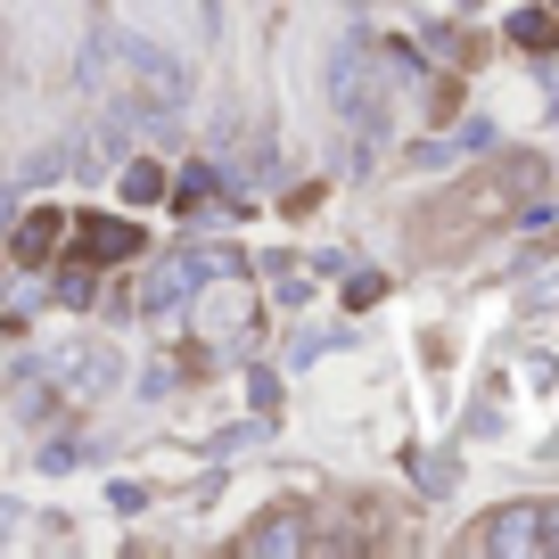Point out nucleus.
Returning a JSON list of instances; mask_svg holds the SVG:
<instances>
[{
	"label": "nucleus",
	"mask_w": 559,
	"mask_h": 559,
	"mask_svg": "<svg viewBox=\"0 0 559 559\" xmlns=\"http://www.w3.org/2000/svg\"><path fill=\"white\" fill-rule=\"evenodd\" d=\"M526 313H559V280H543L535 297H526Z\"/></svg>",
	"instance_id": "nucleus-16"
},
{
	"label": "nucleus",
	"mask_w": 559,
	"mask_h": 559,
	"mask_svg": "<svg viewBox=\"0 0 559 559\" xmlns=\"http://www.w3.org/2000/svg\"><path fill=\"white\" fill-rule=\"evenodd\" d=\"M223 263H230V247H174V255H157L148 280H140V313H174L206 280H223Z\"/></svg>",
	"instance_id": "nucleus-3"
},
{
	"label": "nucleus",
	"mask_w": 559,
	"mask_h": 559,
	"mask_svg": "<svg viewBox=\"0 0 559 559\" xmlns=\"http://www.w3.org/2000/svg\"><path fill=\"white\" fill-rule=\"evenodd\" d=\"M477 551H493V559H535V551H551V502H510V510H493V519L477 526Z\"/></svg>",
	"instance_id": "nucleus-4"
},
{
	"label": "nucleus",
	"mask_w": 559,
	"mask_h": 559,
	"mask_svg": "<svg viewBox=\"0 0 559 559\" xmlns=\"http://www.w3.org/2000/svg\"><path fill=\"white\" fill-rule=\"evenodd\" d=\"M116 198H123V214L157 206V198H165V165H157V157H132V165L116 174Z\"/></svg>",
	"instance_id": "nucleus-8"
},
{
	"label": "nucleus",
	"mask_w": 559,
	"mask_h": 559,
	"mask_svg": "<svg viewBox=\"0 0 559 559\" xmlns=\"http://www.w3.org/2000/svg\"><path fill=\"white\" fill-rule=\"evenodd\" d=\"M67 379H83V395H99V386L123 379V362H116V346H83V354H67Z\"/></svg>",
	"instance_id": "nucleus-10"
},
{
	"label": "nucleus",
	"mask_w": 559,
	"mask_h": 559,
	"mask_svg": "<svg viewBox=\"0 0 559 559\" xmlns=\"http://www.w3.org/2000/svg\"><path fill=\"white\" fill-rule=\"evenodd\" d=\"M330 107H337V123H354V140H379L386 132V116H395V83H386L379 50L346 41V50L330 58Z\"/></svg>",
	"instance_id": "nucleus-1"
},
{
	"label": "nucleus",
	"mask_w": 559,
	"mask_h": 559,
	"mask_svg": "<svg viewBox=\"0 0 559 559\" xmlns=\"http://www.w3.org/2000/svg\"><path fill=\"white\" fill-rule=\"evenodd\" d=\"M91 288H99V280H91V263H67V272H58V297H67L74 313L91 305Z\"/></svg>",
	"instance_id": "nucleus-14"
},
{
	"label": "nucleus",
	"mask_w": 559,
	"mask_h": 559,
	"mask_svg": "<svg viewBox=\"0 0 559 559\" xmlns=\"http://www.w3.org/2000/svg\"><path fill=\"white\" fill-rule=\"evenodd\" d=\"M510 41L535 50V58H551L559 50V9H519V17H510Z\"/></svg>",
	"instance_id": "nucleus-9"
},
{
	"label": "nucleus",
	"mask_w": 559,
	"mask_h": 559,
	"mask_svg": "<svg viewBox=\"0 0 559 559\" xmlns=\"http://www.w3.org/2000/svg\"><path fill=\"white\" fill-rule=\"evenodd\" d=\"M67 239H74V255H83L91 272H99V263H132V255H148V239H140L132 214H74Z\"/></svg>",
	"instance_id": "nucleus-5"
},
{
	"label": "nucleus",
	"mask_w": 559,
	"mask_h": 559,
	"mask_svg": "<svg viewBox=\"0 0 559 559\" xmlns=\"http://www.w3.org/2000/svg\"><path fill=\"white\" fill-rule=\"evenodd\" d=\"M313 543V526L297 519V510H280V519H263V526H247L239 535V559H272V551H305Z\"/></svg>",
	"instance_id": "nucleus-6"
},
{
	"label": "nucleus",
	"mask_w": 559,
	"mask_h": 559,
	"mask_svg": "<svg viewBox=\"0 0 559 559\" xmlns=\"http://www.w3.org/2000/svg\"><path fill=\"white\" fill-rule=\"evenodd\" d=\"M453 148H493V123H486V116H469V123L453 132Z\"/></svg>",
	"instance_id": "nucleus-15"
},
{
	"label": "nucleus",
	"mask_w": 559,
	"mask_h": 559,
	"mask_svg": "<svg viewBox=\"0 0 559 559\" xmlns=\"http://www.w3.org/2000/svg\"><path fill=\"white\" fill-rule=\"evenodd\" d=\"M116 67H123V25H99V34H91V50H83V83L99 91Z\"/></svg>",
	"instance_id": "nucleus-11"
},
{
	"label": "nucleus",
	"mask_w": 559,
	"mask_h": 559,
	"mask_svg": "<svg viewBox=\"0 0 559 559\" xmlns=\"http://www.w3.org/2000/svg\"><path fill=\"white\" fill-rule=\"evenodd\" d=\"M214 190H223V174H214V165H190V174H181V181H165V198H174L181 214H198V206H206Z\"/></svg>",
	"instance_id": "nucleus-12"
},
{
	"label": "nucleus",
	"mask_w": 559,
	"mask_h": 559,
	"mask_svg": "<svg viewBox=\"0 0 559 559\" xmlns=\"http://www.w3.org/2000/svg\"><path fill=\"white\" fill-rule=\"evenodd\" d=\"M58 239H67V214H58V206L25 214V223H17V255H9V263H50Z\"/></svg>",
	"instance_id": "nucleus-7"
},
{
	"label": "nucleus",
	"mask_w": 559,
	"mask_h": 559,
	"mask_svg": "<svg viewBox=\"0 0 559 559\" xmlns=\"http://www.w3.org/2000/svg\"><path fill=\"white\" fill-rule=\"evenodd\" d=\"M17 519H25V510H17V502H0V543L17 535Z\"/></svg>",
	"instance_id": "nucleus-17"
},
{
	"label": "nucleus",
	"mask_w": 559,
	"mask_h": 559,
	"mask_svg": "<svg viewBox=\"0 0 559 559\" xmlns=\"http://www.w3.org/2000/svg\"><path fill=\"white\" fill-rule=\"evenodd\" d=\"M263 437H272V419H247V428H223V437H214L206 453H214V461H239L247 444H263Z\"/></svg>",
	"instance_id": "nucleus-13"
},
{
	"label": "nucleus",
	"mask_w": 559,
	"mask_h": 559,
	"mask_svg": "<svg viewBox=\"0 0 559 559\" xmlns=\"http://www.w3.org/2000/svg\"><path fill=\"white\" fill-rule=\"evenodd\" d=\"M123 83H132V99L148 107V116H181V107H190V67H181L165 41L123 34Z\"/></svg>",
	"instance_id": "nucleus-2"
}]
</instances>
